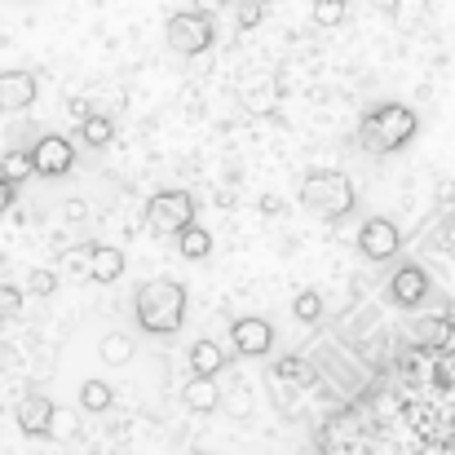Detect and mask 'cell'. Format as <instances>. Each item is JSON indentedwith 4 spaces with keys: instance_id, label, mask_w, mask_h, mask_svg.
I'll return each instance as SVG.
<instances>
[{
    "instance_id": "6da1fadb",
    "label": "cell",
    "mask_w": 455,
    "mask_h": 455,
    "mask_svg": "<svg viewBox=\"0 0 455 455\" xmlns=\"http://www.w3.org/2000/svg\"><path fill=\"white\" fill-rule=\"evenodd\" d=\"M186 283L177 279H147L133 292V318L147 336H177L186 323Z\"/></svg>"
},
{
    "instance_id": "7a4b0ae2",
    "label": "cell",
    "mask_w": 455,
    "mask_h": 455,
    "mask_svg": "<svg viewBox=\"0 0 455 455\" xmlns=\"http://www.w3.org/2000/svg\"><path fill=\"white\" fill-rule=\"evenodd\" d=\"M420 133V116L403 102H380L363 116L358 124V147L367 155H394L403 151L411 138Z\"/></svg>"
},
{
    "instance_id": "3957f363",
    "label": "cell",
    "mask_w": 455,
    "mask_h": 455,
    "mask_svg": "<svg viewBox=\"0 0 455 455\" xmlns=\"http://www.w3.org/2000/svg\"><path fill=\"white\" fill-rule=\"evenodd\" d=\"M297 195H301L305 208L314 217H323V221H345L354 212V204H358L354 181L345 172H327V168H309L301 177V190Z\"/></svg>"
},
{
    "instance_id": "277c9868",
    "label": "cell",
    "mask_w": 455,
    "mask_h": 455,
    "mask_svg": "<svg viewBox=\"0 0 455 455\" xmlns=\"http://www.w3.org/2000/svg\"><path fill=\"white\" fill-rule=\"evenodd\" d=\"M164 40H168V49L181 53V58H199V53H208L212 40H217L212 13H204V9H181V13H172L168 27H164Z\"/></svg>"
},
{
    "instance_id": "5b68a950",
    "label": "cell",
    "mask_w": 455,
    "mask_h": 455,
    "mask_svg": "<svg viewBox=\"0 0 455 455\" xmlns=\"http://www.w3.org/2000/svg\"><path fill=\"white\" fill-rule=\"evenodd\" d=\"M195 212H199V204H195L190 190H159V195H151V204H147V217H151L155 235H181V230H190L195 226Z\"/></svg>"
},
{
    "instance_id": "8992f818",
    "label": "cell",
    "mask_w": 455,
    "mask_h": 455,
    "mask_svg": "<svg viewBox=\"0 0 455 455\" xmlns=\"http://www.w3.org/2000/svg\"><path fill=\"white\" fill-rule=\"evenodd\" d=\"M398 248H403V230H398V221H389V217H367L363 221V230H358V252L367 257V261H394L398 257Z\"/></svg>"
},
{
    "instance_id": "52a82bcc",
    "label": "cell",
    "mask_w": 455,
    "mask_h": 455,
    "mask_svg": "<svg viewBox=\"0 0 455 455\" xmlns=\"http://www.w3.org/2000/svg\"><path fill=\"white\" fill-rule=\"evenodd\" d=\"M230 345H235L239 358H266L275 349V323L270 318H257V314L235 318L230 323Z\"/></svg>"
},
{
    "instance_id": "ba28073f",
    "label": "cell",
    "mask_w": 455,
    "mask_h": 455,
    "mask_svg": "<svg viewBox=\"0 0 455 455\" xmlns=\"http://www.w3.org/2000/svg\"><path fill=\"white\" fill-rule=\"evenodd\" d=\"M31 159H36V177H67L76 168V142L62 133H44L31 147Z\"/></svg>"
},
{
    "instance_id": "9c48e42d",
    "label": "cell",
    "mask_w": 455,
    "mask_h": 455,
    "mask_svg": "<svg viewBox=\"0 0 455 455\" xmlns=\"http://www.w3.org/2000/svg\"><path fill=\"white\" fill-rule=\"evenodd\" d=\"M36 98H40V80H36V71H22V67L0 71V111H4V116H22V111H31Z\"/></svg>"
},
{
    "instance_id": "30bf717a",
    "label": "cell",
    "mask_w": 455,
    "mask_h": 455,
    "mask_svg": "<svg viewBox=\"0 0 455 455\" xmlns=\"http://www.w3.org/2000/svg\"><path fill=\"white\" fill-rule=\"evenodd\" d=\"M18 429L27 434V438H49L53 434V416H58V403L53 398H44V394H27L22 403H18Z\"/></svg>"
},
{
    "instance_id": "8fae6325",
    "label": "cell",
    "mask_w": 455,
    "mask_h": 455,
    "mask_svg": "<svg viewBox=\"0 0 455 455\" xmlns=\"http://www.w3.org/2000/svg\"><path fill=\"white\" fill-rule=\"evenodd\" d=\"M389 297H394V305H403V309H416V305L429 297V275H425V266H416V261L398 266V275L389 279Z\"/></svg>"
},
{
    "instance_id": "7c38bea8",
    "label": "cell",
    "mask_w": 455,
    "mask_h": 455,
    "mask_svg": "<svg viewBox=\"0 0 455 455\" xmlns=\"http://www.w3.org/2000/svg\"><path fill=\"white\" fill-rule=\"evenodd\" d=\"M124 266H129V261H124V252H120L116 243H93L84 275H89L93 283H120V279H124Z\"/></svg>"
},
{
    "instance_id": "4fadbf2b",
    "label": "cell",
    "mask_w": 455,
    "mask_h": 455,
    "mask_svg": "<svg viewBox=\"0 0 455 455\" xmlns=\"http://www.w3.org/2000/svg\"><path fill=\"white\" fill-rule=\"evenodd\" d=\"M181 403H186V411H195V416H212V411L226 403V394H221L217 376H195V380H186Z\"/></svg>"
},
{
    "instance_id": "5bb4252c",
    "label": "cell",
    "mask_w": 455,
    "mask_h": 455,
    "mask_svg": "<svg viewBox=\"0 0 455 455\" xmlns=\"http://www.w3.org/2000/svg\"><path fill=\"white\" fill-rule=\"evenodd\" d=\"M279 98H283V84H279L275 76L252 80V84L243 89V107H248L252 116H275V111H279Z\"/></svg>"
},
{
    "instance_id": "9a60e30c",
    "label": "cell",
    "mask_w": 455,
    "mask_h": 455,
    "mask_svg": "<svg viewBox=\"0 0 455 455\" xmlns=\"http://www.w3.org/2000/svg\"><path fill=\"white\" fill-rule=\"evenodd\" d=\"M190 371L195 376H221L226 371V354H221V345L217 340H195L190 345Z\"/></svg>"
},
{
    "instance_id": "2e32d148",
    "label": "cell",
    "mask_w": 455,
    "mask_h": 455,
    "mask_svg": "<svg viewBox=\"0 0 455 455\" xmlns=\"http://www.w3.org/2000/svg\"><path fill=\"white\" fill-rule=\"evenodd\" d=\"M80 142H84L89 151L111 147V142H116V120H111V116H89V120H80Z\"/></svg>"
},
{
    "instance_id": "e0dca14e",
    "label": "cell",
    "mask_w": 455,
    "mask_h": 455,
    "mask_svg": "<svg viewBox=\"0 0 455 455\" xmlns=\"http://www.w3.org/2000/svg\"><path fill=\"white\" fill-rule=\"evenodd\" d=\"M80 407H84L89 416H102V411L116 407V389H111L107 380H84V385H80Z\"/></svg>"
},
{
    "instance_id": "ac0fdd59",
    "label": "cell",
    "mask_w": 455,
    "mask_h": 455,
    "mask_svg": "<svg viewBox=\"0 0 455 455\" xmlns=\"http://www.w3.org/2000/svg\"><path fill=\"white\" fill-rule=\"evenodd\" d=\"M177 252H181L186 261H204V257L212 252V235H208L204 226H190V230L177 235Z\"/></svg>"
},
{
    "instance_id": "d6986e66",
    "label": "cell",
    "mask_w": 455,
    "mask_h": 455,
    "mask_svg": "<svg viewBox=\"0 0 455 455\" xmlns=\"http://www.w3.org/2000/svg\"><path fill=\"white\" fill-rule=\"evenodd\" d=\"M98 354H102V363L124 367V363H133V336H124V331H107L102 345H98Z\"/></svg>"
},
{
    "instance_id": "ffe728a7",
    "label": "cell",
    "mask_w": 455,
    "mask_h": 455,
    "mask_svg": "<svg viewBox=\"0 0 455 455\" xmlns=\"http://www.w3.org/2000/svg\"><path fill=\"white\" fill-rule=\"evenodd\" d=\"M0 177L4 181H13V186H22L27 177H36V159H31V151H4V159H0Z\"/></svg>"
},
{
    "instance_id": "44dd1931",
    "label": "cell",
    "mask_w": 455,
    "mask_h": 455,
    "mask_svg": "<svg viewBox=\"0 0 455 455\" xmlns=\"http://www.w3.org/2000/svg\"><path fill=\"white\" fill-rule=\"evenodd\" d=\"M292 314H297V323L305 327H314L323 314H327V301H323V292H314V288H301L297 297H292Z\"/></svg>"
},
{
    "instance_id": "7402d4cb",
    "label": "cell",
    "mask_w": 455,
    "mask_h": 455,
    "mask_svg": "<svg viewBox=\"0 0 455 455\" xmlns=\"http://www.w3.org/2000/svg\"><path fill=\"white\" fill-rule=\"evenodd\" d=\"M416 340H420L425 349H447V345H451V318H425V323L416 327Z\"/></svg>"
},
{
    "instance_id": "603a6c76",
    "label": "cell",
    "mask_w": 455,
    "mask_h": 455,
    "mask_svg": "<svg viewBox=\"0 0 455 455\" xmlns=\"http://www.w3.org/2000/svg\"><path fill=\"white\" fill-rule=\"evenodd\" d=\"M394 18H398V27L416 31L429 18V0H394Z\"/></svg>"
},
{
    "instance_id": "cb8c5ba5",
    "label": "cell",
    "mask_w": 455,
    "mask_h": 455,
    "mask_svg": "<svg viewBox=\"0 0 455 455\" xmlns=\"http://www.w3.org/2000/svg\"><path fill=\"white\" fill-rule=\"evenodd\" d=\"M345 4L349 0H314V27H340L345 22Z\"/></svg>"
},
{
    "instance_id": "d4e9b609",
    "label": "cell",
    "mask_w": 455,
    "mask_h": 455,
    "mask_svg": "<svg viewBox=\"0 0 455 455\" xmlns=\"http://www.w3.org/2000/svg\"><path fill=\"white\" fill-rule=\"evenodd\" d=\"M261 18H266V4H261V0H239V4H235V22H239V31L261 27Z\"/></svg>"
},
{
    "instance_id": "484cf974",
    "label": "cell",
    "mask_w": 455,
    "mask_h": 455,
    "mask_svg": "<svg viewBox=\"0 0 455 455\" xmlns=\"http://www.w3.org/2000/svg\"><path fill=\"white\" fill-rule=\"evenodd\" d=\"M275 380H292V385H309V380H314V371L305 367L301 358H279V367H275Z\"/></svg>"
},
{
    "instance_id": "4316f807",
    "label": "cell",
    "mask_w": 455,
    "mask_h": 455,
    "mask_svg": "<svg viewBox=\"0 0 455 455\" xmlns=\"http://www.w3.org/2000/svg\"><path fill=\"white\" fill-rule=\"evenodd\" d=\"M27 292H31V297H53V292H58V270H36V275L27 279Z\"/></svg>"
},
{
    "instance_id": "83f0119b",
    "label": "cell",
    "mask_w": 455,
    "mask_h": 455,
    "mask_svg": "<svg viewBox=\"0 0 455 455\" xmlns=\"http://www.w3.org/2000/svg\"><path fill=\"white\" fill-rule=\"evenodd\" d=\"M76 429H80V416L76 411H67V407H58V416H53V434L49 438H76Z\"/></svg>"
},
{
    "instance_id": "f1b7e54d",
    "label": "cell",
    "mask_w": 455,
    "mask_h": 455,
    "mask_svg": "<svg viewBox=\"0 0 455 455\" xmlns=\"http://www.w3.org/2000/svg\"><path fill=\"white\" fill-rule=\"evenodd\" d=\"M22 297H27L22 288L4 283V288H0V318H18V314H22Z\"/></svg>"
},
{
    "instance_id": "f546056e",
    "label": "cell",
    "mask_w": 455,
    "mask_h": 455,
    "mask_svg": "<svg viewBox=\"0 0 455 455\" xmlns=\"http://www.w3.org/2000/svg\"><path fill=\"white\" fill-rule=\"evenodd\" d=\"M261 212H266V217H279V212H283V199H279V195H261Z\"/></svg>"
},
{
    "instance_id": "4dcf8cb0",
    "label": "cell",
    "mask_w": 455,
    "mask_h": 455,
    "mask_svg": "<svg viewBox=\"0 0 455 455\" xmlns=\"http://www.w3.org/2000/svg\"><path fill=\"white\" fill-rule=\"evenodd\" d=\"M13 190H18V186L0 177V212H9V208H13Z\"/></svg>"
},
{
    "instance_id": "1f68e13d",
    "label": "cell",
    "mask_w": 455,
    "mask_h": 455,
    "mask_svg": "<svg viewBox=\"0 0 455 455\" xmlns=\"http://www.w3.org/2000/svg\"><path fill=\"white\" fill-rule=\"evenodd\" d=\"M67 111H71V116H76V120H89V116H93V111H89V102H84V98H71V102H67Z\"/></svg>"
},
{
    "instance_id": "d6a6232c",
    "label": "cell",
    "mask_w": 455,
    "mask_h": 455,
    "mask_svg": "<svg viewBox=\"0 0 455 455\" xmlns=\"http://www.w3.org/2000/svg\"><path fill=\"white\" fill-rule=\"evenodd\" d=\"M235 0H195V9H204V13H221V9H230Z\"/></svg>"
},
{
    "instance_id": "836d02e7",
    "label": "cell",
    "mask_w": 455,
    "mask_h": 455,
    "mask_svg": "<svg viewBox=\"0 0 455 455\" xmlns=\"http://www.w3.org/2000/svg\"><path fill=\"white\" fill-rule=\"evenodd\" d=\"M425 455H451V451H447V447L438 443V447H425Z\"/></svg>"
},
{
    "instance_id": "e575fe53",
    "label": "cell",
    "mask_w": 455,
    "mask_h": 455,
    "mask_svg": "<svg viewBox=\"0 0 455 455\" xmlns=\"http://www.w3.org/2000/svg\"><path fill=\"white\" fill-rule=\"evenodd\" d=\"M190 455H208V451H190Z\"/></svg>"
}]
</instances>
